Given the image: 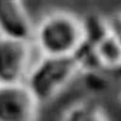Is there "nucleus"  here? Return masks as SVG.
<instances>
[{
    "label": "nucleus",
    "mask_w": 121,
    "mask_h": 121,
    "mask_svg": "<svg viewBox=\"0 0 121 121\" xmlns=\"http://www.w3.org/2000/svg\"><path fill=\"white\" fill-rule=\"evenodd\" d=\"M84 42L80 17L65 10L46 14L35 27L32 43L41 56H73Z\"/></svg>",
    "instance_id": "1"
},
{
    "label": "nucleus",
    "mask_w": 121,
    "mask_h": 121,
    "mask_svg": "<svg viewBox=\"0 0 121 121\" xmlns=\"http://www.w3.org/2000/svg\"><path fill=\"white\" fill-rule=\"evenodd\" d=\"M79 75V70L71 56H41L32 65L24 86L40 104L54 99L66 86Z\"/></svg>",
    "instance_id": "2"
},
{
    "label": "nucleus",
    "mask_w": 121,
    "mask_h": 121,
    "mask_svg": "<svg viewBox=\"0 0 121 121\" xmlns=\"http://www.w3.org/2000/svg\"><path fill=\"white\" fill-rule=\"evenodd\" d=\"M33 43L0 37V86L24 83L32 68Z\"/></svg>",
    "instance_id": "3"
},
{
    "label": "nucleus",
    "mask_w": 121,
    "mask_h": 121,
    "mask_svg": "<svg viewBox=\"0 0 121 121\" xmlns=\"http://www.w3.org/2000/svg\"><path fill=\"white\" fill-rule=\"evenodd\" d=\"M40 106L23 83L0 86V121H37Z\"/></svg>",
    "instance_id": "4"
},
{
    "label": "nucleus",
    "mask_w": 121,
    "mask_h": 121,
    "mask_svg": "<svg viewBox=\"0 0 121 121\" xmlns=\"http://www.w3.org/2000/svg\"><path fill=\"white\" fill-rule=\"evenodd\" d=\"M35 26L19 0H0V37L33 41Z\"/></svg>",
    "instance_id": "5"
},
{
    "label": "nucleus",
    "mask_w": 121,
    "mask_h": 121,
    "mask_svg": "<svg viewBox=\"0 0 121 121\" xmlns=\"http://www.w3.org/2000/svg\"><path fill=\"white\" fill-rule=\"evenodd\" d=\"M61 121H110V119L98 102L82 99L65 110Z\"/></svg>",
    "instance_id": "6"
},
{
    "label": "nucleus",
    "mask_w": 121,
    "mask_h": 121,
    "mask_svg": "<svg viewBox=\"0 0 121 121\" xmlns=\"http://www.w3.org/2000/svg\"><path fill=\"white\" fill-rule=\"evenodd\" d=\"M96 51L103 70L121 68V45L112 36H106L96 45Z\"/></svg>",
    "instance_id": "7"
},
{
    "label": "nucleus",
    "mask_w": 121,
    "mask_h": 121,
    "mask_svg": "<svg viewBox=\"0 0 121 121\" xmlns=\"http://www.w3.org/2000/svg\"><path fill=\"white\" fill-rule=\"evenodd\" d=\"M84 32V42L96 46L106 36H108V28L106 23V17L96 13H91L80 17Z\"/></svg>",
    "instance_id": "8"
},
{
    "label": "nucleus",
    "mask_w": 121,
    "mask_h": 121,
    "mask_svg": "<svg viewBox=\"0 0 121 121\" xmlns=\"http://www.w3.org/2000/svg\"><path fill=\"white\" fill-rule=\"evenodd\" d=\"M71 57L74 59L75 64L78 66L79 75L84 73H91V71L103 70L102 65L99 63V59H98L96 46H93L91 43L83 42Z\"/></svg>",
    "instance_id": "9"
},
{
    "label": "nucleus",
    "mask_w": 121,
    "mask_h": 121,
    "mask_svg": "<svg viewBox=\"0 0 121 121\" xmlns=\"http://www.w3.org/2000/svg\"><path fill=\"white\" fill-rule=\"evenodd\" d=\"M83 78V86L86 87L88 92L92 94H101L110 89L111 80L103 70L101 71H91V73L80 74Z\"/></svg>",
    "instance_id": "10"
},
{
    "label": "nucleus",
    "mask_w": 121,
    "mask_h": 121,
    "mask_svg": "<svg viewBox=\"0 0 121 121\" xmlns=\"http://www.w3.org/2000/svg\"><path fill=\"white\" fill-rule=\"evenodd\" d=\"M106 23H107V28H108V35L112 36L121 45V12L107 15Z\"/></svg>",
    "instance_id": "11"
},
{
    "label": "nucleus",
    "mask_w": 121,
    "mask_h": 121,
    "mask_svg": "<svg viewBox=\"0 0 121 121\" xmlns=\"http://www.w3.org/2000/svg\"><path fill=\"white\" fill-rule=\"evenodd\" d=\"M117 96H119V99L121 102V82H120V86H119V91H117Z\"/></svg>",
    "instance_id": "12"
}]
</instances>
